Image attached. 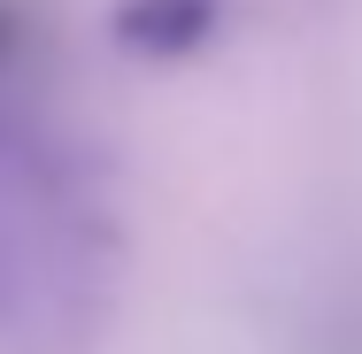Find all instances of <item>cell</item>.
<instances>
[{
  "label": "cell",
  "instance_id": "obj_1",
  "mask_svg": "<svg viewBox=\"0 0 362 354\" xmlns=\"http://www.w3.org/2000/svg\"><path fill=\"white\" fill-rule=\"evenodd\" d=\"M124 285V223L93 146L0 93V354H85Z\"/></svg>",
  "mask_w": 362,
  "mask_h": 354
},
{
  "label": "cell",
  "instance_id": "obj_2",
  "mask_svg": "<svg viewBox=\"0 0 362 354\" xmlns=\"http://www.w3.org/2000/svg\"><path fill=\"white\" fill-rule=\"evenodd\" d=\"M223 8L216 0H124L116 39L132 54H193L201 39H216Z\"/></svg>",
  "mask_w": 362,
  "mask_h": 354
}]
</instances>
